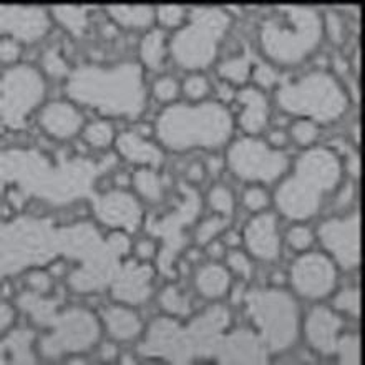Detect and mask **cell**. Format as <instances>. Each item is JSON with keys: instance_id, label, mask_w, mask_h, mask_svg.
I'll return each instance as SVG.
<instances>
[{"instance_id": "obj_1", "label": "cell", "mask_w": 365, "mask_h": 365, "mask_svg": "<svg viewBox=\"0 0 365 365\" xmlns=\"http://www.w3.org/2000/svg\"><path fill=\"white\" fill-rule=\"evenodd\" d=\"M256 337L250 327L231 331L227 307L211 302L186 324L171 316L156 317L145 327L138 351L143 357L173 364L197 362L200 359L225 364H251L256 357Z\"/></svg>"}, {"instance_id": "obj_2", "label": "cell", "mask_w": 365, "mask_h": 365, "mask_svg": "<svg viewBox=\"0 0 365 365\" xmlns=\"http://www.w3.org/2000/svg\"><path fill=\"white\" fill-rule=\"evenodd\" d=\"M65 95L100 118L136 121L148 101L145 68L138 62L80 65L65 80Z\"/></svg>"}, {"instance_id": "obj_3", "label": "cell", "mask_w": 365, "mask_h": 365, "mask_svg": "<svg viewBox=\"0 0 365 365\" xmlns=\"http://www.w3.org/2000/svg\"><path fill=\"white\" fill-rule=\"evenodd\" d=\"M346 170L336 151L314 145L292 160L291 168L276 182L272 206L284 220L307 222L316 217L342 185Z\"/></svg>"}, {"instance_id": "obj_4", "label": "cell", "mask_w": 365, "mask_h": 365, "mask_svg": "<svg viewBox=\"0 0 365 365\" xmlns=\"http://www.w3.org/2000/svg\"><path fill=\"white\" fill-rule=\"evenodd\" d=\"M20 311L29 314L35 327H40L42 336L37 339L38 357L57 361L85 356L100 346L103 326L98 314L82 306H63L60 297L38 296L24 291L19 296Z\"/></svg>"}, {"instance_id": "obj_5", "label": "cell", "mask_w": 365, "mask_h": 365, "mask_svg": "<svg viewBox=\"0 0 365 365\" xmlns=\"http://www.w3.org/2000/svg\"><path fill=\"white\" fill-rule=\"evenodd\" d=\"M153 125L156 143L170 153L226 150L236 131L235 113L216 100L176 101L160 111Z\"/></svg>"}, {"instance_id": "obj_6", "label": "cell", "mask_w": 365, "mask_h": 365, "mask_svg": "<svg viewBox=\"0 0 365 365\" xmlns=\"http://www.w3.org/2000/svg\"><path fill=\"white\" fill-rule=\"evenodd\" d=\"M322 40L321 12L304 5L274 7L257 29L261 57L274 68H297L316 55Z\"/></svg>"}, {"instance_id": "obj_7", "label": "cell", "mask_w": 365, "mask_h": 365, "mask_svg": "<svg viewBox=\"0 0 365 365\" xmlns=\"http://www.w3.org/2000/svg\"><path fill=\"white\" fill-rule=\"evenodd\" d=\"M277 110L291 118H307L317 125H332L346 115L351 95L331 70H312L277 82L274 87Z\"/></svg>"}, {"instance_id": "obj_8", "label": "cell", "mask_w": 365, "mask_h": 365, "mask_svg": "<svg viewBox=\"0 0 365 365\" xmlns=\"http://www.w3.org/2000/svg\"><path fill=\"white\" fill-rule=\"evenodd\" d=\"M242 306L247 327L259 337L269 357L289 352L301 341V304L286 287L247 289Z\"/></svg>"}, {"instance_id": "obj_9", "label": "cell", "mask_w": 365, "mask_h": 365, "mask_svg": "<svg viewBox=\"0 0 365 365\" xmlns=\"http://www.w3.org/2000/svg\"><path fill=\"white\" fill-rule=\"evenodd\" d=\"M232 27V15L221 7L190 9L186 24L170 37V57L187 73L205 72L216 63Z\"/></svg>"}, {"instance_id": "obj_10", "label": "cell", "mask_w": 365, "mask_h": 365, "mask_svg": "<svg viewBox=\"0 0 365 365\" xmlns=\"http://www.w3.org/2000/svg\"><path fill=\"white\" fill-rule=\"evenodd\" d=\"M347 321L329 304L316 302L302 316L301 339L319 357L339 364H361V337L347 327Z\"/></svg>"}, {"instance_id": "obj_11", "label": "cell", "mask_w": 365, "mask_h": 365, "mask_svg": "<svg viewBox=\"0 0 365 365\" xmlns=\"http://www.w3.org/2000/svg\"><path fill=\"white\" fill-rule=\"evenodd\" d=\"M226 170L247 185H276L291 168L287 151L271 148L261 136H241L226 146Z\"/></svg>"}, {"instance_id": "obj_12", "label": "cell", "mask_w": 365, "mask_h": 365, "mask_svg": "<svg viewBox=\"0 0 365 365\" xmlns=\"http://www.w3.org/2000/svg\"><path fill=\"white\" fill-rule=\"evenodd\" d=\"M47 77L30 63L9 67L2 75V125L19 131L47 103Z\"/></svg>"}, {"instance_id": "obj_13", "label": "cell", "mask_w": 365, "mask_h": 365, "mask_svg": "<svg viewBox=\"0 0 365 365\" xmlns=\"http://www.w3.org/2000/svg\"><path fill=\"white\" fill-rule=\"evenodd\" d=\"M341 281L332 257L322 250H309L297 255L287 271V286L299 301L324 302L332 296Z\"/></svg>"}, {"instance_id": "obj_14", "label": "cell", "mask_w": 365, "mask_h": 365, "mask_svg": "<svg viewBox=\"0 0 365 365\" xmlns=\"http://www.w3.org/2000/svg\"><path fill=\"white\" fill-rule=\"evenodd\" d=\"M322 251L332 257L341 272L361 267V211L359 207L324 220L316 230Z\"/></svg>"}, {"instance_id": "obj_15", "label": "cell", "mask_w": 365, "mask_h": 365, "mask_svg": "<svg viewBox=\"0 0 365 365\" xmlns=\"http://www.w3.org/2000/svg\"><path fill=\"white\" fill-rule=\"evenodd\" d=\"M53 19L48 9L2 5L0 9V29L2 37H10L22 45L42 42L52 30Z\"/></svg>"}, {"instance_id": "obj_16", "label": "cell", "mask_w": 365, "mask_h": 365, "mask_svg": "<svg viewBox=\"0 0 365 365\" xmlns=\"http://www.w3.org/2000/svg\"><path fill=\"white\" fill-rule=\"evenodd\" d=\"M281 216L276 211H262L247 221L242 230V245L255 261L272 264L281 259L282 236L279 230Z\"/></svg>"}, {"instance_id": "obj_17", "label": "cell", "mask_w": 365, "mask_h": 365, "mask_svg": "<svg viewBox=\"0 0 365 365\" xmlns=\"http://www.w3.org/2000/svg\"><path fill=\"white\" fill-rule=\"evenodd\" d=\"M38 128L53 141H72L82 136L87 125L83 110L72 100H50L35 115Z\"/></svg>"}, {"instance_id": "obj_18", "label": "cell", "mask_w": 365, "mask_h": 365, "mask_svg": "<svg viewBox=\"0 0 365 365\" xmlns=\"http://www.w3.org/2000/svg\"><path fill=\"white\" fill-rule=\"evenodd\" d=\"M96 217L101 225L111 230L133 232L143 225V207L138 196L128 191L111 190L101 195L95 207Z\"/></svg>"}, {"instance_id": "obj_19", "label": "cell", "mask_w": 365, "mask_h": 365, "mask_svg": "<svg viewBox=\"0 0 365 365\" xmlns=\"http://www.w3.org/2000/svg\"><path fill=\"white\" fill-rule=\"evenodd\" d=\"M235 103L240 108L235 118L236 125L245 131V135L261 136L266 133L267 126L271 125L272 108L264 90L252 83L240 87L236 91Z\"/></svg>"}, {"instance_id": "obj_20", "label": "cell", "mask_w": 365, "mask_h": 365, "mask_svg": "<svg viewBox=\"0 0 365 365\" xmlns=\"http://www.w3.org/2000/svg\"><path fill=\"white\" fill-rule=\"evenodd\" d=\"M155 269L148 262H126L121 267L118 277L111 284L110 291L115 301L138 306L148 301L153 294Z\"/></svg>"}, {"instance_id": "obj_21", "label": "cell", "mask_w": 365, "mask_h": 365, "mask_svg": "<svg viewBox=\"0 0 365 365\" xmlns=\"http://www.w3.org/2000/svg\"><path fill=\"white\" fill-rule=\"evenodd\" d=\"M98 317L103 326V332L116 344L140 341L145 332V322L135 306L113 301L101 306Z\"/></svg>"}, {"instance_id": "obj_22", "label": "cell", "mask_w": 365, "mask_h": 365, "mask_svg": "<svg viewBox=\"0 0 365 365\" xmlns=\"http://www.w3.org/2000/svg\"><path fill=\"white\" fill-rule=\"evenodd\" d=\"M113 146L116 155L135 168L160 170L165 165L166 151L156 143V140L145 138L131 128L120 131Z\"/></svg>"}, {"instance_id": "obj_23", "label": "cell", "mask_w": 365, "mask_h": 365, "mask_svg": "<svg viewBox=\"0 0 365 365\" xmlns=\"http://www.w3.org/2000/svg\"><path fill=\"white\" fill-rule=\"evenodd\" d=\"M232 281L235 277L230 269L222 262L216 261L201 262L192 277L196 292L207 302H220L227 297Z\"/></svg>"}, {"instance_id": "obj_24", "label": "cell", "mask_w": 365, "mask_h": 365, "mask_svg": "<svg viewBox=\"0 0 365 365\" xmlns=\"http://www.w3.org/2000/svg\"><path fill=\"white\" fill-rule=\"evenodd\" d=\"M2 337L4 364H34L38 361L37 331H34V329H12Z\"/></svg>"}, {"instance_id": "obj_25", "label": "cell", "mask_w": 365, "mask_h": 365, "mask_svg": "<svg viewBox=\"0 0 365 365\" xmlns=\"http://www.w3.org/2000/svg\"><path fill=\"white\" fill-rule=\"evenodd\" d=\"M140 63L150 72H161L168 63L170 57V37L163 29L153 27L145 32L140 40Z\"/></svg>"}, {"instance_id": "obj_26", "label": "cell", "mask_w": 365, "mask_h": 365, "mask_svg": "<svg viewBox=\"0 0 365 365\" xmlns=\"http://www.w3.org/2000/svg\"><path fill=\"white\" fill-rule=\"evenodd\" d=\"M105 10L116 27L135 32H148L156 27V7L151 5H110Z\"/></svg>"}, {"instance_id": "obj_27", "label": "cell", "mask_w": 365, "mask_h": 365, "mask_svg": "<svg viewBox=\"0 0 365 365\" xmlns=\"http://www.w3.org/2000/svg\"><path fill=\"white\" fill-rule=\"evenodd\" d=\"M257 63H259V60L252 57L247 50H242L241 53L232 55V57L217 63L216 73L221 80H226V82L235 85L236 88H240L250 85Z\"/></svg>"}, {"instance_id": "obj_28", "label": "cell", "mask_w": 365, "mask_h": 365, "mask_svg": "<svg viewBox=\"0 0 365 365\" xmlns=\"http://www.w3.org/2000/svg\"><path fill=\"white\" fill-rule=\"evenodd\" d=\"M131 178H133L131 187L140 201L148 202V205H160L165 201L166 185L163 176L160 175V170L135 168L131 171Z\"/></svg>"}, {"instance_id": "obj_29", "label": "cell", "mask_w": 365, "mask_h": 365, "mask_svg": "<svg viewBox=\"0 0 365 365\" xmlns=\"http://www.w3.org/2000/svg\"><path fill=\"white\" fill-rule=\"evenodd\" d=\"M50 15L53 22L63 27L73 37H83L88 32V7H75V5H58L50 7Z\"/></svg>"}, {"instance_id": "obj_30", "label": "cell", "mask_w": 365, "mask_h": 365, "mask_svg": "<svg viewBox=\"0 0 365 365\" xmlns=\"http://www.w3.org/2000/svg\"><path fill=\"white\" fill-rule=\"evenodd\" d=\"M116 135L118 133H116L113 121L106 118H95L87 121L80 138L91 150L106 151L115 145Z\"/></svg>"}, {"instance_id": "obj_31", "label": "cell", "mask_w": 365, "mask_h": 365, "mask_svg": "<svg viewBox=\"0 0 365 365\" xmlns=\"http://www.w3.org/2000/svg\"><path fill=\"white\" fill-rule=\"evenodd\" d=\"M158 304L166 316L187 319L192 311L191 297L187 296L185 289H181L176 284H170L165 289H161L158 294Z\"/></svg>"}, {"instance_id": "obj_32", "label": "cell", "mask_w": 365, "mask_h": 365, "mask_svg": "<svg viewBox=\"0 0 365 365\" xmlns=\"http://www.w3.org/2000/svg\"><path fill=\"white\" fill-rule=\"evenodd\" d=\"M331 306L342 317L359 321L361 319V289L359 286L337 287L331 297Z\"/></svg>"}, {"instance_id": "obj_33", "label": "cell", "mask_w": 365, "mask_h": 365, "mask_svg": "<svg viewBox=\"0 0 365 365\" xmlns=\"http://www.w3.org/2000/svg\"><path fill=\"white\" fill-rule=\"evenodd\" d=\"M287 133L291 143L302 150H307L317 145L319 138H321V125L307 118H292L287 126Z\"/></svg>"}, {"instance_id": "obj_34", "label": "cell", "mask_w": 365, "mask_h": 365, "mask_svg": "<svg viewBox=\"0 0 365 365\" xmlns=\"http://www.w3.org/2000/svg\"><path fill=\"white\" fill-rule=\"evenodd\" d=\"M282 242H286L287 247L296 255L306 252L309 250H314L316 245V230H312L307 222H292L284 232Z\"/></svg>"}, {"instance_id": "obj_35", "label": "cell", "mask_w": 365, "mask_h": 365, "mask_svg": "<svg viewBox=\"0 0 365 365\" xmlns=\"http://www.w3.org/2000/svg\"><path fill=\"white\" fill-rule=\"evenodd\" d=\"M206 205L210 206V210L215 215H221L226 217H231L235 215L236 200L235 192L230 186H226L225 182H215L206 195Z\"/></svg>"}, {"instance_id": "obj_36", "label": "cell", "mask_w": 365, "mask_h": 365, "mask_svg": "<svg viewBox=\"0 0 365 365\" xmlns=\"http://www.w3.org/2000/svg\"><path fill=\"white\" fill-rule=\"evenodd\" d=\"M212 93V83L205 72L187 73L181 82V95L190 103L206 101Z\"/></svg>"}, {"instance_id": "obj_37", "label": "cell", "mask_w": 365, "mask_h": 365, "mask_svg": "<svg viewBox=\"0 0 365 365\" xmlns=\"http://www.w3.org/2000/svg\"><path fill=\"white\" fill-rule=\"evenodd\" d=\"M230 221H231V217L215 215V212H212V216H207V217H205V220H201L195 226V231H192V240H195V245L202 247V246H206L210 241L220 237L222 235V231L230 227Z\"/></svg>"}, {"instance_id": "obj_38", "label": "cell", "mask_w": 365, "mask_h": 365, "mask_svg": "<svg viewBox=\"0 0 365 365\" xmlns=\"http://www.w3.org/2000/svg\"><path fill=\"white\" fill-rule=\"evenodd\" d=\"M255 259L247 255L246 250H241V247H235V250H227V255L225 257V266L230 269L235 279H241V281L251 282L252 277H255L256 267H255Z\"/></svg>"}, {"instance_id": "obj_39", "label": "cell", "mask_w": 365, "mask_h": 365, "mask_svg": "<svg viewBox=\"0 0 365 365\" xmlns=\"http://www.w3.org/2000/svg\"><path fill=\"white\" fill-rule=\"evenodd\" d=\"M150 93L158 103L168 106L171 103H176L181 96V82L173 75H160L151 83Z\"/></svg>"}, {"instance_id": "obj_40", "label": "cell", "mask_w": 365, "mask_h": 365, "mask_svg": "<svg viewBox=\"0 0 365 365\" xmlns=\"http://www.w3.org/2000/svg\"><path fill=\"white\" fill-rule=\"evenodd\" d=\"M327 146L341 156L344 170H346V173L351 176V180L357 181L359 176H361V156H359L356 146L349 143V141L344 138H334L329 141Z\"/></svg>"}, {"instance_id": "obj_41", "label": "cell", "mask_w": 365, "mask_h": 365, "mask_svg": "<svg viewBox=\"0 0 365 365\" xmlns=\"http://www.w3.org/2000/svg\"><path fill=\"white\" fill-rule=\"evenodd\" d=\"M190 9L181 5H158L156 7V27L163 29L165 32L175 34L186 24Z\"/></svg>"}, {"instance_id": "obj_42", "label": "cell", "mask_w": 365, "mask_h": 365, "mask_svg": "<svg viewBox=\"0 0 365 365\" xmlns=\"http://www.w3.org/2000/svg\"><path fill=\"white\" fill-rule=\"evenodd\" d=\"M241 202L246 211H250L251 215H257V212L271 210L272 195L267 191L266 186L247 185L245 190H242Z\"/></svg>"}, {"instance_id": "obj_43", "label": "cell", "mask_w": 365, "mask_h": 365, "mask_svg": "<svg viewBox=\"0 0 365 365\" xmlns=\"http://www.w3.org/2000/svg\"><path fill=\"white\" fill-rule=\"evenodd\" d=\"M42 72L50 78L67 80L72 68L63 57V50L60 47H52L42 55Z\"/></svg>"}, {"instance_id": "obj_44", "label": "cell", "mask_w": 365, "mask_h": 365, "mask_svg": "<svg viewBox=\"0 0 365 365\" xmlns=\"http://www.w3.org/2000/svg\"><path fill=\"white\" fill-rule=\"evenodd\" d=\"M24 276V287L25 291L38 294V296H52L53 294V281L47 269H42V267H32V269H27L22 272Z\"/></svg>"}, {"instance_id": "obj_45", "label": "cell", "mask_w": 365, "mask_h": 365, "mask_svg": "<svg viewBox=\"0 0 365 365\" xmlns=\"http://www.w3.org/2000/svg\"><path fill=\"white\" fill-rule=\"evenodd\" d=\"M321 15L324 37L331 40V43L336 45V47H342L347 40L346 20L342 19V15L337 10H326V12H321Z\"/></svg>"}, {"instance_id": "obj_46", "label": "cell", "mask_w": 365, "mask_h": 365, "mask_svg": "<svg viewBox=\"0 0 365 365\" xmlns=\"http://www.w3.org/2000/svg\"><path fill=\"white\" fill-rule=\"evenodd\" d=\"M357 197V181L344 180L342 185L339 186L336 195L332 196V205L336 215H344V212L354 210V202Z\"/></svg>"}, {"instance_id": "obj_47", "label": "cell", "mask_w": 365, "mask_h": 365, "mask_svg": "<svg viewBox=\"0 0 365 365\" xmlns=\"http://www.w3.org/2000/svg\"><path fill=\"white\" fill-rule=\"evenodd\" d=\"M131 252H133L136 261L148 262V264H151V262H153L155 259H158V256H160L158 240H155V237H151V236H141L135 241Z\"/></svg>"}, {"instance_id": "obj_48", "label": "cell", "mask_w": 365, "mask_h": 365, "mask_svg": "<svg viewBox=\"0 0 365 365\" xmlns=\"http://www.w3.org/2000/svg\"><path fill=\"white\" fill-rule=\"evenodd\" d=\"M24 47L25 45L17 42V40L2 37V40H0V62H2L4 67L9 68L22 63L20 60H22L24 55Z\"/></svg>"}, {"instance_id": "obj_49", "label": "cell", "mask_w": 365, "mask_h": 365, "mask_svg": "<svg viewBox=\"0 0 365 365\" xmlns=\"http://www.w3.org/2000/svg\"><path fill=\"white\" fill-rule=\"evenodd\" d=\"M105 240L108 242L110 250L113 251L120 259H125V257L131 252V250H133V245H131L130 240V232L126 231L113 230L105 236Z\"/></svg>"}, {"instance_id": "obj_50", "label": "cell", "mask_w": 365, "mask_h": 365, "mask_svg": "<svg viewBox=\"0 0 365 365\" xmlns=\"http://www.w3.org/2000/svg\"><path fill=\"white\" fill-rule=\"evenodd\" d=\"M19 314H20V307L4 299L2 307H0V327H2V336L9 334L12 329H15Z\"/></svg>"}, {"instance_id": "obj_51", "label": "cell", "mask_w": 365, "mask_h": 365, "mask_svg": "<svg viewBox=\"0 0 365 365\" xmlns=\"http://www.w3.org/2000/svg\"><path fill=\"white\" fill-rule=\"evenodd\" d=\"M236 91L237 88L235 85H231L230 82H226V80H217V82L212 85V93L216 95V101H220V103L230 106L231 103H235L236 100Z\"/></svg>"}, {"instance_id": "obj_52", "label": "cell", "mask_w": 365, "mask_h": 365, "mask_svg": "<svg viewBox=\"0 0 365 365\" xmlns=\"http://www.w3.org/2000/svg\"><path fill=\"white\" fill-rule=\"evenodd\" d=\"M207 178V170L205 161H192L186 166L185 170V180L190 186H197L205 182Z\"/></svg>"}, {"instance_id": "obj_53", "label": "cell", "mask_w": 365, "mask_h": 365, "mask_svg": "<svg viewBox=\"0 0 365 365\" xmlns=\"http://www.w3.org/2000/svg\"><path fill=\"white\" fill-rule=\"evenodd\" d=\"M264 140L271 148L279 150V151H286L287 146L291 145V138H289L287 130H282V128H272L269 131H266Z\"/></svg>"}, {"instance_id": "obj_54", "label": "cell", "mask_w": 365, "mask_h": 365, "mask_svg": "<svg viewBox=\"0 0 365 365\" xmlns=\"http://www.w3.org/2000/svg\"><path fill=\"white\" fill-rule=\"evenodd\" d=\"M202 251H205V256L207 257V261H216V262L225 261V257L227 255V247L225 242L221 241V237H216V240L207 242L206 246H202Z\"/></svg>"}, {"instance_id": "obj_55", "label": "cell", "mask_w": 365, "mask_h": 365, "mask_svg": "<svg viewBox=\"0 0 365 365\" xmlns=\"http://www.w3.org/2000/svg\"><path fill=\"white\" fill-rule=\"evenodd\" d=\"M100 357L103 362H113V361H118L120 359V351H118V346H116L115 341H106V342H100Z\"/></svg>"}, {"instance_id": "obj_56", "label": "cell", "mask_w": 365, "mask_h": 365, "mask_svg": "<svg viewBox=\"0 0 365 365\" xmlns=\"http://www.w3.org/2000/svg\"><path fill=\"white\" fill-rule=\"evenodd\" d=\"M220 237H221V241L226 245L227 250H235V247H241V245H242V235L240 231L232 230L231 226L227 227V230L222 231V235Z\"/></svg>"}, {"instance_id": "obj_57", "label": "cell", "mask_w": 365, "mask_h": 365, "mask_svg": "<svg viewBox=\"0 0 365 365\" xmlns=\"http://www.w3.org/2000/svg\"><path fill=\"white\" fill-rule=\"evenodd\" d=\"M205 257H206L205 251H202V247L197 246V245L186 247V251L182 252V259H185L186 262H190L191 266H196V264L200 266Z\"/></svg>"}, {"instance_id": "obj_58", "label": "cell", "mask_w": 365, "mask_h": 365, "mask_svg": "<svg viewBox=\"0 0 365 365\" xmlns=\"http://www.w3.org/2000/svg\"><path fill=\"white\" fill-rule=\"evenodd\" d=\"M205 165H206L207 175H210V176H217V175H221V173H222V170L226 168L225 156H217V155H215V156H210V158H207V160L205 161Z\"/></svg>"}, {"instance_id": "obj_59", "label": "cell", "mask_w": 365, "mask_h": 365, "mask_svg": "<svg viewBox=\"0 0 365 365\" xmlns=\"http://www.w3.org/2000/svg\"><path fill=\"white\" fill-rule=\"evenodd\" d=\"M111 181H113V190L121 191H128V187L133 185V178H131V173H128V171H115Z\"/></svg>"}, {"instance_id": "obj_60", "label": "cell", "mask_w": 365, "mask_h": 365, "mask_svg": "<svg viewBox=\"0 0 365 365\" xmlns=\"http://www.w3.org/2000/svg\"><path fill=\"white\" fill-rule=\"evenodd\" d=\"M131 130H135L136 133L145 136V138H155V125L148 123V121H136V123L131 126Z\"/></svg>"}, {"instance_id": "obj_61", "label": "cell", "mask_w": 365, "mask_h": 365, "mask_svg": "<svg viewBox=\"0 0 365 365\" xmlns=\"http://www.w3.org/2000/svg\"><path fill=\"white\" fill-rule=\"evenodd\" d=\"M349 67L352 68L354 77L359 78V75H361V47L354 48L352 60H351V63H349Z\"/></svg>"}, {"instance_id": "obj_62", "label": "cell", "mask_w": 365, "mask_h": 365, "mask_svg": "<svg viewBox=\"0 0 365 365\" xmlns=\"http://www.w3.org/2000/svg\"><path fill=\"white\" fill-rule=\"evenodd\" d=\"M351 136H352L351 143H352L354 146H356V148H359V146H361V123H359V120L356 121V123L352 125Z\"/></svg>"}, {"instance_id": "obj_63", "label": "cell", "mask_w": 365, "mask_h": 365, "mask_svg": "<svg viewBox=\"0 0 365 365\" xmlns=\"http://www.w3.org/2000/svg\"><path fill=\"white\" fill-rule=\"evenodd\" d=\"M2 299H5V301H10V297H14V284L10 282V279L4 277V286H2Z\"/></svg>"}]
</instances>
